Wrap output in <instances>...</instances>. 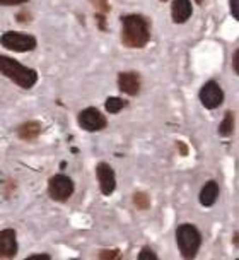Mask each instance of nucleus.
Returning <instances> with one entry per match:
<instances>
[{"label":"nucleus","mask_w":239,"mask_h":260,"mask_svg":"<svg viewBox=\"0 0 239 260\" xmlns=\"http://www.w3.org/2000/svg\"><path fill=\"white\" fill-rule=\"evenodd\" d=\"M231 2V14H232V17L234 19H237L239 17V12H237V0H229Z\"/></svg>","instance_id":"21"},{"label":"nucleus","mask_w":239,"mask_h":260,"mask_svg":"<svg viewBox=\"0 0 239 260\" xmlns=\"http://www.w3.org/2000/svg\"><path fill=\"white\" fill-rule=\"evenodd\" d=\"M171 17L176 24H183L190 19L191 12H193V7H191V2L190 0H174L173 2V7H171Z\"/></svg>","instance_id":"11"},{"label":"nucleus","mask_w":239,"mask_h":260,"mask_svg":"<svg viewBox=\"0 0 239 260\" xmlns=\"http://www.w3.org/2000/svg\"><path fill=\"white\" fill-rule=\"evenodd\" d=\"M145 258H152V260H155L157 258V255H155L152 250H149V248H144L142 252L139 253V260H145Z\"/></svg>","instance_id":"18"},{"label":"nucleus","mask_w":239,"mask_h":260,"mask_svg":"<svg viewBox=\"0 0 239 260\" xmlns=\"http://www.w3.org/2000/svg\"><path fill=\"white\" fill-rule=\"evenodd\" d=\"M179 252L185 258H195L202 247V235L193 224H181L176 231Z\"/></svg>","instance_id":"3"},{"label":"nucleus","mask_w":239,"mask_h":260,"mask_svg":"<svg viewBox=\"0 0 239 260\" xmlns=\"http://www.w3.org/2000/svg\"><path fill=\"white\" fill-rule=\"evenodd\" d=\"M17 253V238L14 230L0 231V258H12Z\"/></svg>","instance_id":"9"},{"label":"nucleus","mask_w":239,"mask_h":260,"mask_svg":"<svg viewBox=\"0 0 239 260\" xmlns=\"http://www.w3.org/2000/svg\"><path fill=\"white\" fill-rule=\"evenodd\" d=\"M219 132H220V136H224V137L232 132V113H226V117H224L222 123H220V127H219Z\"/></svg>","instance_id":"15"},{"label":"nucleus","mask_w":239,"mask_h":260,"mask_svg":"<svg viewBox=\"0 0 239 260\" xmlns=\"http://www.w3.org/2000/svg\"><path fill=\"white\" fill-rule=\"evenodd\" d=\"M161 2H168V0H161Z\"/></svg>","instance_id":"25"},{"label":"nucleus","mask_w":239,"mask_h":260,"mask_svg":"<svg viewBox=\"0 0 239 260\" xmlns=\"http://www.w3.org/2000/svg\"><path fill=\"white\" fill-rule=\"evenodd\" d=\"M73 193V182L65 175H55L48 182V195L57 202H65Z\"/></svg>","instance_id":"5"},{"label":"nucleus","mask_w":239,"mask_h":260,"mask_svg":"<svg viewBox=\"0 0 239 260\" xmlns=\"http://www.w3.org/2000/svg\"><path fill=\"white\" fill-rule=\"evenodd\" d=\"M26 2H29V0H0V6H21Z\"/></svg>","instance_id":"20"},{"label":"nucleus","mask_w":239,"mask_h":260,"mask_svg":"<svg viewBox=\"0 0 239 260\" xmlns=\"http://www.w3.org/2000/svg\"><path fill=\"white\" fill-rule=\"evenodd\" d=\"M0 72L24 89H31L38 82V72L34 69L26 67V65L11 57H6V55H0Z\"/></svg>","instance_id":"2"},{"label":"nucleus","mask_w":239,"mask_h":260,"mask_svg":"<svg viewBox=\"0 0 239 260\" xmlns=\"http://www.w3.org/2000/svg\"><path fill=\"white\" fill-rule=\"evenodd\" d=\"M96 7H98V14H103V16H108L109 12V4L108 0H91Z\"/></svg>","instance_id":"17"},{"label":"nucleus","mask_w":239,"mask_h":260,"mask_svg":"<svg viewBox=\"0 0 239 260\" xmlns=\"http://www.w3.org/2000/svg\"><path fill=\"white\" fill-rule=\"evenodd\" d=\"M79 125L87 132H98L108 125L106 117L96 108H86L79 113Z\"/></svg>","instance_id":"6"},{"label":"nucleus","mask_w":239,"mask_h":260,"mask_svg":"<svg viewBox=\"0 0 239 260\" xmlns=\"http://www.w3.org/2000/svg\"><path fill=\"white\" fill-rule=\"evenodd\" d=\"M217 199H219V185L215 182H207L200 192V204L205 207H210L214 206Z\"/></svg>","instance_id":"12"},{"label":"nucleus","mask_w":239,"mask_h":260,"mask_svg":"<svg viewBox=\"0 0 239 260\" xmlns=\"http://www.w3.org/2000/svg\"><path fill=\"white\" fill-rule=\"evenodd\" d=\"M0 45L6 50H12V52H31L36 48L38 41L33 35H26V32L17 31H7L0 36Z\"/></svg>","instance_id":"4"},{"label":"nucleus","mask_w":239,"mask_h":260,"mask_svg":"<svg viewBox=\"0 0 239 260\" xmlns=\"http://www.w3.org/2000/svg\"><path fill=\"white\" fill-rule=\"evenodd\" d=\"M104 106H106V110L109 111V113H118V111L123 110V106H125V103H123V100H120V98H108L106 103H104Z\"/></svg>","instance_id":"14"},{"label":"nucleus","mask_w":239,"mask_h":260,"mask_svg":"<svg viewBox=\"0 0 239 260\" xmlns=\"http://www.w3.org/2000/svg\"><path fill=\"white\" fill-rule=\"evenodd\" d=\"M195 2H198V4H202V2H204V0H195Z\"/></svg>","instance_id":"24"},{"label":"nucleus","mask_w":239,"mask_h":260,"mask_svg":"<svg viewBox=\"0 0 239 260\" xmlns=\"http://www.w3.org/2000/svg\"><path fill=\"white\" fill-rule=\"evenodd\" d=\"M133 202H135V206L139 209H149L150 199H149V195L144 192H137L133 195Z\"/></svg>","instance_id":"16"},{"label":"nucleus","mask_w":239,"mask_h":260,"mask_svg":"<svg viewBox=\"0 0 239 260\" xmlns=\"http://www.w3.org/2000/svg\"><path fill=\"white\" fill-rule=\"evenodd\" d=\"M234 71L239 72V52L234 53Z\"/></svg>","instance_id":"22"},{"label":"nucleus","mask_w":239,"mask_h":260,"mask_svg":"<svg viewBox=\"0 0 239 260\" xmlns=\"http://www.w3.org/2000/svg\"><path fill=\"white\" fill-rule=\"evenodd\" d=\"M29 258H50L48 253H39V255H31Z\"/></svg>","instance_id":"23"},{"label":"nucleus","mask_w":239,"mask_h":260,"mask_svg":"<svg viewBox=\"0 0 239 260\" xmlns=\"http://www.w3.org/2000/svg\"><path fill=\"white\" fill-rule=\"evenodd\" d=\"M200 101L207 110H215L224 101V91L215 81H209L200 91Z\"/></svg>","instance_id":"7"},{"label":"nucleus","mask_w":239,"mask_h":260,"mask_svg":"<svg viewBox=\"0 0 239 260\" xmlns=\"http://www.w3.org/2000/svg\"><path fill=\"white\" fill-rule=\"evenodd\" d=\"M39 132H41V125H39V122H36V120H31V122L22 123L21 127L17 128L19 137L24 139V141H31V139L38 137Z\"/></svg>","instance_id":"13"},{"label":"nucleus","mask_w":239,"mask_h":260,"mask_svg":"<svg viewBox=\"0 0 239 260\" xmlns=\"http://www.w3.org/2000/svg\"><path fill=\"white\" fill-rule=\"evenodd\" d=\"M123 45L128 48H144L150 40L149 22L140 14H128L122 19Z\"/></svg>","instance_id":"1"},{"label":"nucleus","mask_w":239,"mask_h":260,"mask_svg":"<svg viewBox=\"0 0 239 260\" xmlns=\"http://www.w3.org/2000/svg\"><path fill=\"white\" fill-rule=\"evenodd\" d=\"M120 257V252H118V250H113V252H109V250H104V252H101L99 253V258H118Z\"/></svg>","instance_id":"19"},{"label":"nucleus","mask_w":239,"mask_h":260,"mask_svg":"<svg viewBox=\"0 0 239 260\" xmlns=\"http://www.w3.org/2000/svg\"><path fill=\"white\" fill-rule=\"evenodd\" d=\"M96 175H98V182H99V188L104 195H111L116 188V176H114V171L106 162H99L98 170H96Z\"/></svg>","instance_id":"8"},{"label":"nucleus","mask_w":239,"mask_h":260,"mask_svg":"<svg viewBox=\"0 0 239 260\" xmlns=\"http://www.w3.org/2000/svg\"><path fill=\"white\" fill-rule=\"evenodd\" d=\"M118 87L128 96H135L140 91V79L135 72H123L118 76Z\"/></svg>","instance_id":"10"}]
</instances>
